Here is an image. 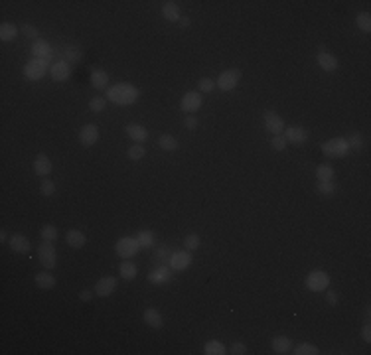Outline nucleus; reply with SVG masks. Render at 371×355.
<instances>
[{"mask_svg": "<svg viewBox=\"0 0 371 355\" xmlns=\"http://www.w3.org/2000/svg\"><path fill=\"white\" fill-rule=\"evenodd\" d=\"M316 61H318V65L324 69V71H328V73H332V71H336L338 69V65H340V61H338V58L334 56V54H330L328 49H320L318 52V56H316Z\"/></svg>", "mask_w": 371, "mask_h": 355, "instance_id": "nucleus-11", "label": "nucleus"}, {"mask_svg": "<svg viewBox=\"0 0 371 355\" xmlns=\"http://www.w3.org/2000/svg\"><path fill=\"white\" fill-rule=\"evenodd\" d=\"M38 259H40V263L44 265V268H50V270L56 268V266H58V252H56L54 243L42 241L40 247H38Z\"/></svg>", "mask_w": 371, "mask_h": 355, "instance_id": "nucleus-5", "label": "nucleus"}, {"mask_svg": "<svg viewBox=\"0 0 371 355\" xmlns=\"http://www.w3.org/2000/svg\"><path fill=\"white\" fill-rule=\"evenodd\" d=\"M197 118L193 117V115H186V118H184V126L188 129V131H195L197 129Z\"/></svg>", "mask_w": 371, "mask_h": 355, "instance_id": "nucleus-48", "label": "nucleus"}, {"mask_svg": "<svg viewBox=\"0 0 371 355\" xmlns=\"http://www.w3.org/2000/svg\"><path fill=\"white\" fill-rule=\"evenodd\" d=\"M197 87H200V93H213L217 85H215V81L213 79H209V77H202L200 81H197Z\"/></svg>", "mask_w": 371, "mask_h": 355, "instance_id": "nucleus-41", "label": "nucleus"}, {"mask_svg": "<svg viewBox=\"0 0 371 355\" xmlns=\"http://www.w3.org/2000/svg\"><path fill=\"white\" fill-rule=\"evenodd\" d=\"M40 237H42V241H50V243H54V241L60 237V231H58V227H56V225H44V227H42V231H40Z\"/></svg>", "mask_w": 371, "mask_h": 355, "instance_id": "nucleus-36", "label": "nucleus"}, {"mask_svg": "<svg viewBox=\"0 0 371 355\" xmlns=\"http://www.w3.org/2000/svg\"><path fill=\"white\" fill-rule=\"evenodd\" d=\"M91 85L95 89H99V91H103V89H109V75H107V71H103V69H93L91 71Z\"/></svg>", "mask_w": 371, "mask_h": 355, "instance_id": "nucleus-27", "label": "nucleus"}, {"mask_svg": "<svg viewBox=\"0 0 371 355\" xmlns=\"http://www.w3.org/2000/svg\"><path fill=\"white\" fill-rule=\"evenodd\" d=\"M239 79H241V71L239 69H225L219 73L217 77V81H215V85L217 89H221V91H233V89L237 87Z\"/></svg>", "mask_w": 371, "mask_h": 355, "instance_id": "nucleus-7", "label": "nucleus"}, {"mask_svg": "<svg viewBox=\"0 0 371 355\" xmlns=\"http://www.w3.org/2000/svg\"><path fill=\"white\" fill-rule=\"evenodd\" d=\"M162 16L168 20V22H180V4L178 2H162Z\"/></svg>", "mask_w": 371, "mask_h": 355, "instance_id": "nucleus-25", "label": "nucleus"}, {"mask_svg": "<svg viewBox=\"0 0 371 355\" xmlns=\"http://www.w3.org/2000/svg\"><path fill=\"white\" fill-rule=\"evenodd\" d=\"M22 34H24L26 38H30V40L36 42V40H38V36H40V30L36 28L34 24H24V26H22Z\"/></svg>", "mask_w": 371, "mask_h": 355, "instance_id": "nucleus-46", "label": "nucleus"}, {"mask_svg": "<svg viewBox=\"0 0 371 355\" xmlns=\"http://www.w3.org/2000/svg\"><path fill=\"white\" fill-rule=\"evenodd\" d=\"M361 338H363L365 343H371V325H369V322L361 327Z\"/></svg>", "mask_w": 371, "mask_h": 355, "instance_id": "nucleus-51", "label": "nucleus"}, {"mask_svg": "<svg viewBox=\"0 0 371 355\" xmlns=\"http://www.w3.org/2000/svg\"><path fill=\"white\" fill-rule=\"evenodd\" d=\"M97 140H99V129H97V124H85L79 131V142L85 148L93 146Z\"/></svg>", "mask_w": 371, "mask_h": 355, "instance_id": "nucleus-18", "label": "nucleus"}, {"mask_svg": "<svg viewBox=\"0 0 371 355\" xmlns=\"http://www.w3.org/2000/svg\"><path fill=\"white\" fill-rule=\"evenodd\" d=\"M328 286H330V274L328 272L320 270V268L308 272V276H306V288L310 292H324Z\"/></svg>", "mask_w": 371, "mask_h": 355, "instance_id": "nucleus-4", "label": "nucleus"}, {"mask_svg": "<svg viewBox=\"0 0 371 355\" xmlns=\"http://www.w3.org/2000/svg\"><path fill=\"white\" fill-rule=\"evenodd\" d=\"M34 172L42 178L52 174V162H50V158L45 154H38L36 156V160H34Z\"/></svg>", "mask_w": 371, "mask_h": 355, "instance_id": "nucleus-24", "label": "nucleus"}, {"mask_svg": "<svg viewBox=\"0 0 371 355\" xmlns=\"http://www.w3.org/2000/svg\"><path fill=\"white\" fill-rule=\"evenodd\" d=\"M8 245H10V249L18 255H28L32 249V243L30 239L26 235H22V233H14V235L8 239Z\"/></svg>", "mask_w": 371, "mask_h": 355, "instance_id": "nucleus-16", "label": "nucleus"}, {"mask_svg": "<svg viewBox=\"0 0 371 355\" xmlns=\"http://www.w3.org/2000/svg\"><path fill=\"white\" fill-rule=\"evenodd\" d=\"M170 268L172 270H186L188 266L192 265V255L190 251H176L172 252V257H170Z\"/></svg>", "mask_w": 371, "mask_h": 355, "instance_id": "nucleus-17", "label": "nucleus"}, {"mask_svg": "<svg viewBox=\"0 0 371 355\" xmlns=\"http://www.w3.org/2000/svg\"><path fill=\"white\" fill-rule=\"evenodd\" d=\"M316 193L322 197H332L336 193V184L334 180H318L316 182Z\"/></svg>", "mask_w": 371, "mask_h": 355, "instance_id": "nucleus-30", "label": "nucleus"}, {"mask_svg": "<svg viewBox=\"0 0 371 355\" xmlns=\"http://www.w3.org/2000/svg\"><path fill=\"white\" fill-rule=\"evenodd\" d=\"M105 107H107V99L105 97H93L89 101V109L93 113H103Z\"/></svg>", "mask_w": 371, "mask_h": 355, "instance_id": "nucleus-43", "label": "nucleus"}, {"mask_svg": "<svg viewBox=\"0 0 371 355\" xmlns=\"http://www.w3.org/2000/svg\"><path fill=\"white\" fill-rule=\"evenodd\" d=\"M284 138L288 144H294V146H300L308 140V131L302 129V126H290V129H284Z\"/></svg>", "mask_w": 371, "mask_h": 355, "instance_id": "nucleus-13", "label": "nucleus"}, {"mask_svg": "<svg viewBox=\"0 0 371 355\" xmlns=\"http://www.w3.org/2000/svg\"><path fill=\"white\" fill-rule=\"evenodd\" d=\"M326 302L330 304V306H338V294L328 286L326 288Z\"/></svg>", "mask_w": 371, "mask_h": 355, "instance_id": "nucleus-49", "label": "nucleus"}, {"mask_svg": "<svg viewBox=\"0 0 371 355\" xmlns=\"http://www.w3.org/2000/svg\"><path fill=\"white\" fill-rule=\"evenodd\" d=\"M356 24L363 34H369L371 32V14L369 12H359L356 18Z\"/></svg>", "mask_w": 371, "mask_h": 355, "instance_id": "nucleus-35", "label": "nucleus"}, {"mask_svg": "<svg viewBox=\"0 0 371 355\" xmlns=\"http://www.w3.org/2000/svg\"><path fill=\"white\" fill-rule=\"evenodd\" d=\"M40 192L44 193L45 197L54 195V193H56V182H52V180L44 178V180H42V184H40Z\"/></svg>", "mask_w": 371, "mask_h": 355, "instance_id": "nucleus-44", "label": "nucleus"}, {"mask_svg": "<svg viewBox=\"0 0 371 355\" xmlns=\"http://www.w3.org/2000/svg\"><path fill=\"white\" fill-rule=\"evenodd\" d=\"M142 320L149 327H154V329H160L164 325V318L162 314L156 310V308H146L144 314H142Z\"/></svg>", "mask_w": 371, "mask_h": 355, "instance_id": "nucleus-22", "label": "nucleus"}, {"mask_svg": "<svg viewBox=\"0 0 371 355\" xmlns=\"http://www.w3.org/2000/svg\"><path fill=\"white\" fill-rule=\"evenodd\" d=\"M204 353L206 355H225L227 353V347L223 345L221 341L209 340V341H206V345H204Z\"/></svg>", "mask_w": 371, "mask_h": 355, "instance_id": "nucleus-33", "label": "nucleus"}, {"mask_svg": "<svg viewBox=\"0 0 371 355\" xmlns=\"http://www.w3.org/2000/svg\"><path fill=\"white\" fill-rule=\"evenodd\" d=\"M270 347H273V351L277 355H286V353H292V340L290 338H286V336H275L273 341H270Z\"/></svg>", "mask_w": 371, "mask_h": 355, "instance_id": "nucleus-20", "label": "nucleus"}, {"mask_svg": "<svg viewBox=\"0 0 371 355\" xmlns=\"http://www.w3.org/2000/svg\"><path fill=\"white\" fill-rule=\"evenodd\" d=\"M270 146H273V150H277V152H282V150H286L288 142H286L284 134H275V136L270 138Z\"/></svg>", "mask_w": 371, "mask_h": 355, "instance_id": "nucleus-42", "label": "nucleus"}, {"mask_svg": "<svg viewBox=\"0 0 371 355\" xmlns=\"http://www.w3.org/2000/svg\"><path fill=\"white\" fill-rule=\"evenodd\" d=\"M127 136L133 140L134 144H142V142H146V138H149V131L142 126V124H136V122H131V124H127Z\"/></svg>", "mask_w": 371, "mask_h": 355, "instance_id": "nucleus-19", "label": "nucleus"}, {"mask_svg": "<svg viewBox=\"0 0 371 355\" xmlns=\"http://www.w3.org/2000/svg\"><path fill=\"white\" fill-rule=\"evenodd\" d=\"M334 168L330 166V164H320L318 168H316V178L318 180H332L334 178Z\"/></svg>", "mask_w": 371, "mask_h": 355, "instance_id": "nucleus-40", "label": "nucleus"}, {"mask_svg": "<svg viewBox=\"0 0 371 355\" xmlns=\"http://www.w3.org/2000/svg\"><path fill=\"white\" fill-rule=\"evenodd\" d=\"M50 67H52V65H50L47 59L34 58L24 65V77H26L28 81H40V79L50 71Z\"/></svg>", "mask_w": 371, "mask_h": 355, "instance_id": "nucleus-3", "label": "nucleus"}, {"mask_svg": "<svg viewBox=\"0 0 371 355\" xmlns=\"http://www.w3.org/2000/svg\"><path fill=\"white\" fill-rule=\"evenodd\" d=\"M170 281H172V268H170V265H160L158 268H154V270L149 272V282H152L154 286H162V284Z\"/></svg>", "mask_w": 371, "mask_h": 355, "instance_id": "nucleus-10", "label": "nucleus"}, {"mask_svg": "<svg viewBox=\"0 0 371 355\" xmlns=\"http://www.w3.org/2000/svg\"><path fill=\"white\" fill-rule=\"evenodd\" d=\"M322 152L328 158H343L350 154V146H348V140L343 136H336V138H330L328 142L322 144Z\"/></svg>", "mask_w": 371, "mask_h": 355, "instance_id": "nucleus-2", "label": "nucleus"}, {"mask_svg": "<svg viewBox=\"0 0 371 355\" xmlns=\"http://www.w3.org/2000/svg\"><path fill=\"white\" fill-rule=\"evenodd\" d=\"M180 28H188V26H190V24H192V22H190V18H188V16H186V18H180Z\"/></svg>", "mask_w": 371, "mask_h": 355, "instance_id": "nucleus-52", "label": "nucleus"}, {"mask_svg": "<svg viewBox=\"0 0 371 355\" xmlns=\"http://www.w3.org/2000/svg\"><path fill=\"white\" fill-rule=\"evenodd\" d=\"M32 54H34V58L38 59H50L54 58V47H52V44L47 42V40H44V38H38L34 44H32Z\"/></svg>", "mask_w": 371, "mask_h": 355, "instance_id": "nucleus-15", "label": "nucleus"}, {"mask_svg": "<svg viewBox=\"0 0 371 355\" xmlns=\"http://www.w3.org/2000/svg\"><path fill=\"white\" fill-rule=\"evenodd\" d=\"M18 38V26L12 22H2L0 24V40L2 42H14Z\"/></svg>", "mask_w": 371, "mask_h": 355, "instance_id": "nucleus-28", "label": "nucleus"}, {"mask_svg": "<svg viewBox=\"0 0 371 355\" xmlns=\"http://www.w3.org/2000/svg\"><path fill=\"white\" fill-rule=\"evenodd\" d=\"M93 296H95V290L85 288V290H81V292H79V300H81V302H91V300H93Z\"/></svg>", "mask_w": 371, "mask_h": 355, "instance_id": "nucleus-50", "label": "nucleus"}, {"mask_svg": "<svg viewBox=\"0 0 371 355\" xmlns=\"http://www.w3.org/2000/svg\"><path fill=\"white\" fill-rule=\"evenodd\" d=\"M202 105H204L202 93H200V91H188V93L182 97V101H180V109H182L186 115H193V113H197V111L202 109Z\"/></svg>", "mask_w": 371, "mask_h": 355, "instance_id": "nucleus-6", "label": "nucleus"}, {"mask_svg": "<svg viewBox=\"0 0 371 355\" xmlns=\"http://www.w3.org/2000/svg\"><path fill=\"white\" fill-rule=\"evenodd\" d=\"M227 353L245 355V353H247V345H245L243 341H235V343H231V347H229V351H227Z\"/></svg>", "mask_w": 371, "mask_h": 355, "instance_id": "nucleus-47", "label": "nucleus"}, {"mask_svg": "<svg viewBox=\"0 0 371 355\" xmlns=\"http://www.w3.org/2000/svg\"><path fill=\"white\" fill-rule=\"evenodd\" d=\"M119 274L120 278H125V281H134L136 274H138V266L134 265L131 259H125L119 265Z\"/></svg>", "mask_w": 371, "mask_h": 355, "instance_id": "nucleus-26", "label": "nucleus"}, {"mask_svg": "<svg viewBox=\"0 0 371 355\" xmlns=\"http://www.w3.org/2000/svg\"><path fill=\"white\" fill-rule=\"evenodd\" d=\"M136 243H138V249H150L152 245H154V233L150 231V229H140L136 235Z\"/></svg>", "mask_w": 371, "mask_h": 355, "instance_id": "nucleus-32", "label": "nucleus"}, {"mask_svg": "<svg viewBox=\"0 0 371 355\" xmlns=\"http://www.w3.org/2000/svg\"><path fill=\"white\" fill-rule=\"evenodd\" d=\"M263 122H265V129H267L268 133L273 134H282L284 133V120L279 113H275V111H265V115H263Z\"/></svg>", "mask_w": 371, "mask_h": 355, "instance_id": "nucleus-9", "label": "nucleus"}, {"mask_svg": "<svg viewBox=\"0 0 371 355\" xmlns=\"http://www.w3.org/2000/svg\"><path fill=\"white\" fill-rule=\"evenodd\" d=\"M115 251L122 259H131V257H134L138 252V243H136L134 237H120L119 241L115 243Z\"/></svg>", "mask_w": 371, "mask_h": 355, "instance_id": "nucleus-8", "label": "nucleus"}, {"mask_svg": "<svg viewBox=\"0 0 371 355\" xmlns=\"http://www.w3.org/2000/svg\"><path fill=\"white\" fill-rule=\"evenodd\" d=\"M140 97V89L133 83H115L107 89V101L120 107H129L134 105Z\"/></svg>", "mask_w": 371, "mask_h": 355, "instance_id": "nucleus-1", "label": "nucleus"}, {"mask_svg": "<svg viewBox=\"0 0 371 355\" xmlns=\"http://www.w3.org/2000/svg\"><path fill=\"white\" fill-rule=\"evenodd\" d=\"M158 146L162 148L164 152H176L180 148V144L176 136H172V134H160L158 136Z\"/></svg>", "mask_w": 371, "mask_h": 355, "instance_id": "nucleus-31", "label": "nucleus"}, {"mask_svg": "<svg viewBox=\"0 0 371 355\" xmlns=\"http://www.w3.org/2000/svg\"><path fill=\"white\" fill-rule=\"evenodd\" d=\"M50 75H52V79L54 81H67L69 77H71V63H67V61H56L52 67H50Z\"/></svg>", "mask_w": 371, "mask_h": 355, "instance_id": "nucleus-12", "label": "nucleus"}, {"mask_svg": "<svg viewBox=\"0 0 371 355\" xmlns=\"http://www.w3.org/2000/svg\"><path fill=\"white\" fill-rule=\"evenodd\" d=\"M0 241H8V235H6V231H4V229L0 231Z\"/></svg>", "mask_w": 371, "mask_h": 355, "instance_id": "nucleus-53", "label": "nucleus"}, {"mask_svg": "<svg viewBox=\"0 0 371 355\" xmlns=\"http://www.w3.org/2000/svg\"><path fill=\"white\" fill-rule=\"evenodd\" d=\"M65 241H67V245H69L71 249H81V247H85L87 237H85L83 231H79V229H69V231L65 233Z\"/></svg>", "mask_w": 371, "mask_h": 355, "instance_id": "nucleus-23", "label": "nucleus"}, {"mask_svg": "<svg viewBox=\"0 0 371 355\" xmlns=\"http://www.w3.org/2000/svg\"><path fill=\"white\" fill-rule=\"evenodd\" d=\"M127 156H129L131 160H142V158L146 156V148L142 146V144H134V146H129V150H127Z\"/></svg>", "mask_w": 371, "mask_h": 355, "instance_id": "nucleus-37", "label": "nucleus"}, {"mask_svg": "<svg viewBox=\"0 0 371 355\" xmlns=\"http://www.w3.org/2000/svg\"><path fill=\"white\" fill-rule=\"evenodd\" d=\"M81 58H83V52H81V47H79V45L65 44L63 47H61L60 59H63V61H67V63H75V61H79Z\"/></svg>", "mask_w": 371, "mask_h": 355, "instance_id": "nucleus-21", "label": "nucleus"}, {"mask_svg": "<svg viewBox=\"0 0 371 355\" xmlns=\"http://www.w3.org/2000/svg\"><path fill=\"white\" fill-rule=\"evenodd\" d=\"M292 353L294 355H318L320 353V349L310 343V341H304V343H298L296 347H292Z\"/></svg>", "mask_w": 371, "mask_h": 355, "instance_id": "nucleus-34", "label": "nucleus"}, {"mask_svg": "<svg viewBox=\"0 0 371 355\" xmlns=\"http://www.w3.org/2000/svg\"><path fill=\"white\" fill-rule=\"evenodd\" d=\"M200 245H202V239H200L197 233H190V235H186V239H184L186 251H195V249H200Z\"/></svg>", "mask_w": 371, "mask_h": 355, "instance_id": "nucleus-39", "label": "nucleus"}, {"mask_svg": "<svg viewBox=\"0 0 371 355\" xmlns=\"http://www.w3.org/2000/svg\"><path fill=\"white\" fill-rule=\"evenodd\" d=\"M156 263L158 265H166V263H170V249H166V247H158V251H156Z\"/></svg>", "mask_w": 371, "mask_h": 355, "instance_id": "nucleus-45", "label": "nucleus"}, {"mask_svg": "<svg viewBox=\"0 0 371 355\" xmlns=\"http://www.w3.org/2000/svg\"><path fill=\"white\" fill-rule=\"evenodd\" d=\"M117 284H119V281L115 276H103L95 284V294L101 296V298H107V296H111L117 290Z\"/></svg>", "mask_w": 371, "mask_h": 355, "instance_id": "nucleus-14", "label": "nucleus"}, {"mask_svg": "<svg viewBox=\"0 0 371 355\" xmlns=\"http://www.w3.org/2000/svg\"><path fill=\"white\" fill-rule=\"evenodd\" d=\"M34 281H36V286L38 288H42V290H52L54 286H56V276L54 274H50V272H38L36 276H34Z\"/></svg>", "mask_w": 371, "mask_h": 355, "instance_id": "nucleus-29", "label": "nucleus"}, {"mask_svg": "<svg viewBox=\"0 0 371 355\" xmlns=\"http://www.w3.org/2000/svg\"><path fill=\"white\" fill-rule=\"evenodd\" d=\"M345 140L350 150H363V136L359 133H352L350 136H345Z\"/></svg>", "mask_w": 371, "mask_h": 355, "instance_id": "nucleus-38", "label": "nucleus"}]
</instances>
